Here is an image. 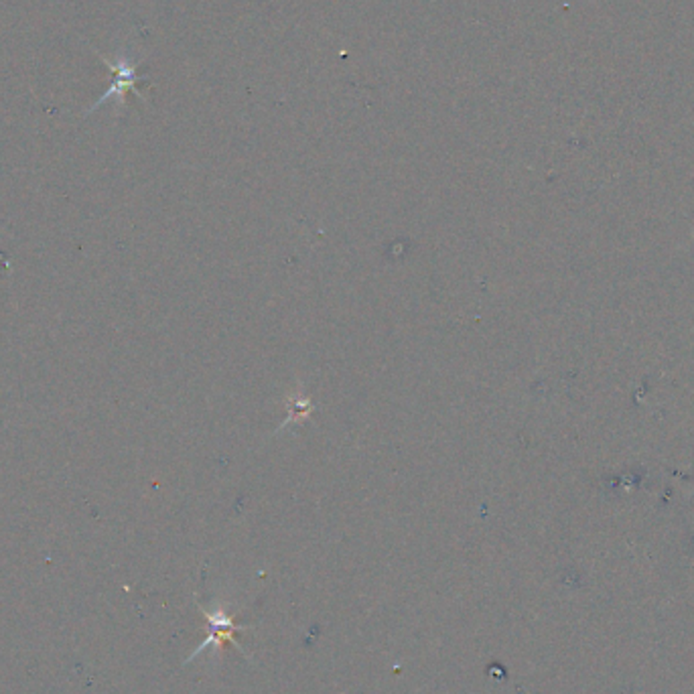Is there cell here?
Segmentation results:
<instances>
[{"mask_svg":"<svg viewBox=\"0 0 694 694\" xmlns=\"http://www.w3.org/2000/svg\"><path fill=\"white\" fill-rule=\"evenodd\" d=\"M204 613L207 617V621L212 623V634H210V638H207L202 646L197 647L195 652L189 655L187 662H191L193 658H197L199 654L205 652L207 646H210V644H215V647H220L223 644V639H230V642H234V631L236 629H242V628H238L234 621H231V617L226 612H223L221 607H215L213 612H207V609H204Z\"/></svg>","mask_w":694,"mask_h":694,"instance_id":"1","label":"cell"}]
</instances>
